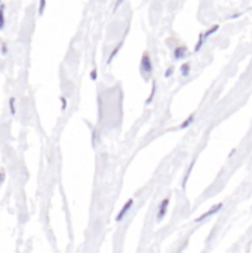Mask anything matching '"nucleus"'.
<instances>
[{"label": "nucleus", "instance_id": "nucleus-1", "mask_svg": "<svg viewBox=\"0 0 252 253\" xmlns=\"http://www.w3.org/2000/svg\"><path fill=\"white\" fill-rule=\"evenodd\" d=\"M141 68H143V74H146V76L149 77V74L151 73V61H150L149 53H144V55H143V59H141Z\"/></svg>", "mask_w": 252, "mask_h": 253}, {"label": "nucleus", "instance_id": "nucleus-2", "mask_svg": "<svg viewBox=\"0 0 252 253\" xmlns=\"http://www.w3.org/2000/svg\"><path fill=\"white\" fill-rule=\"evenodd\" d=\"M132 206H134V200H132V199H129V200L125 203V206L120 209V212L117 213V216H116V221H117V222H119V221H122V219L126 216V213H128V212L132 209Z\"/></svg>", "mask_w": 252, "mask_h": 253}, {"label": "nucleus", "instance_id": "nucleus-3", "mask_svg": "<svg viewBox=\"0 0 252 253\" xmlns=\"http://www.w3.org/2000/svg\"><path fill=\"white\" fill-rule=\"evenodd\" d=\"M168 206H169V199L166 197V199H163L162 203L159 205V209H157V221H162V219L165 218V215H166V212H168Z\"/></svg>", "mask_w": 252, "mask_h": 253}, {"label": "nucleus", "instance_id": "nucleus-4", "mask_svg": "<svg viewBox=\"0 0 252 253\" xmlns=\"http://www.w3.org/2000/svg\"><path fill=\"white\" fill-rule=\"evenodd\" d=\"M6 25V4L0 0V31L4 30Z\"/></svg>", "mask_w": 252, "mask_h": 253}, {"label": "nucleus", "instance_id": "nucleus-5", "mask_svg": "<svg viewBox=\"0 0 252 253\" xmlns=\"http://www.w3.org/2000/svg\"><path fill=\"white\" fill-rule=\"evenodd\" d=\"M186 55H187V47H186V46H178V47H175L174 56H175L177 59H181V58H184Z\"/></svg>", "mask_w": 252, "mask_h": 253}, {"label": "nucleus", "instance_id": "nucleus-6", "mask_svg": "<svg viewBox=\"0 0 252 253\" xmlns=\"http://www.w3.org/2000/svg\"><path fill=\"white\" fill-rule=\"evenodd\" d=\"M190 71H192V64H190V62H184V64L180 67V73H181L183 77H187V76L190 74Z\"/></svg>", "mask_w": 252, "mask_h": 253}, {"label": "nucleus", "instance_id": "nucleus-7", "mask_svg": "<svg viewBox=\"0 0 252 253\" xmlns=\"http://www.w3.org/2000/svg\"><path fill=\"white\" fill-rule=\"evenodd\" d=\"M9 111H10L12 116L16 114V98L15 96L9 98Z\"/></svg>", "mask_w": 252, "mask_h": 253}, {"label": "nucleus", "instance_id": "nucleus-8", "mask_svg": "<svg viewBox=\"0 0 252 253\" xmlns=\"http://www.w3.org/2000/svg\"><path fill=\"white\" fill-rule=\"evenodd\" d=\"M220 209H221V205H217V208H212L211 211H208V212H206L205 215H202V216H201V218H199L198 221H202V219H206L208 216H211V215H214V213H217V212H218Z\"/></svg>", "mask_w": 252, "mask_h": 253}, {"label": "nucleus", "instance_id": "nucleus-9", "mask_svg": "<svg viewBox=\"0 0 252 253\" xmlns=\"http://www.w3.org/2000/svg\"><path fill=\"white\" fill-rule=\"evenodd\" d=\"M45 7H46V0H39V10H37L39 16H42V15H43Z\"/></svg>", "mask_w": 252, "mask_h": 253}, {"label": "nucleus", "instance_id": "nucleus-10", "mask_svg": "<svg viewBox=\"0 0 252 253\" xmlns=\"http://www.w3.org/2000/svg\"><path fill=\"white\" fill-rule=\"evenodd\" d=\"M217 30H218V25H214V27H211V30H209V31H206L203 37H205V39H206V37H209L211 34H214V33H217Z\"/></svg>", "mask_w": 252, "mask_h": 253}, {"label": "nucleus", "instance_id": "nucleus-11", "mask_svg": "<svg viewBox=\"0 0 252 253\" xmlns=\"http://www.w3.org/2000/svg\"><path fill=\"white\" fill-rule=\"evenodd\" d=\"M67 108V99H65V96H61V110L64 111Z\"/></svg>", "mask_w": 252, "mask_h": 253}, {"label": "nucleus", "instance_id": "nucleus-12", "mask_svg": "<svg viewBox=\"0 0 252 253\" xmlns=\"http://www.w3.org/2000/svg\"><path fill=\"white\" fill-rule=\"evenodd\" d=\"M0 52H1V55H6V53H7V44H6V43H1Z\"/></svg>", "mask_w": 252, "mask_h": 253}, {"label": "nucleus", "instance_id": "nucleus-13", "mask_svg": "<svg viewBox=\"0 0 252 253\" xmlns=\"http://www.w3.org/2000/svg\"><path fill=\"white\" fill-rule=\"evenodd\" d=\"M172 73H174V67H169V70H166V71H165V77H171V76H172Z\"/></svg>", "mask_w": 252, "mask_h": 253}, {"label": "nucleus", "instance_id": "nucleus-14", "mask_svg": "<svg viewBox=\"0 0 252 253\" xmlns=\"http://www.w3.org/2000/svg\"><path fill=\"white\" fill-rule=\"evenodd\" d=\"M192 122H193V116H192V117H189V119H187V120L184 122V125H181V127H187V126H189V125L192 123Z\"/></svg>", "mask_w": 252, "mask_h": 253}, {"label": "nucleus", "instance_id": "nucleus-15", "mask_svg": "<svg viewBox=\"0 0 252 253\" xmlns=\"http://www.w3.org/2000/svg\"><path fill=\"white\" fill-rule=\"evenodd\" d=\"M4 178H6V173H4L3 170H0V185L4 182Z\"/></svg>", "mask_w": 252, "mask_h": 253}, {"label": "nucleus", "instance_id": "nucleus-16", "mask_svg": "<svg viewBox=\"0 0 252 253\" xmlns=\"http://www.w3.org/2000/svg\"><path fill=\"white\" fill-rule=\"evenodd\" d=\"M91 79H92V80H95V79H97V71H95V70L91 73Z\"/></svg>", "mask_w": 252, "mask_h": 253}, {"label": "nucleus", "instance_id": "nucleus-17", "mask_svg": "<svg viewBox=\"0 0 252 253\" xmlns=\"http://www.w3.org/2000/svg\"><path fill=\"white\" fill-rule=\"evenodd\" d=\"M122 3H123V0H116V9H117Z\"/></svg>", "mask_w": 252, "mask_h": 253}]
</instances>
